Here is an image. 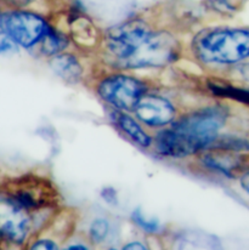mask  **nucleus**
Returning <instances> with one entry per match:
<instances>
[{
    "label": "nucleus",
    "instance_id": "21",
    "mask_svg": "<svg viewBox=\"0 0 249 250\" xmlns=\"http://www.w3.org/2000/svg\"><path fill=\"white\" fill-rule=\"evenodd\" d=\"M0 31H1V12H0Z\"/></svg>",
    "mask_w": 249,
    "mask_h": 250
},
{
    "label": "nucleus",
    "instance_id": "4",
    "mask_svg": "<svg viewBox=\"0 0 249 250\" xmlns=\"http://www.w3.org/2000/svg\"><path fill=\"white\" fill-rule=\"evenodd\" d=\"M34 212L21 203L9 189H0V238L21 246L32 233Z\"/></svg>",
    "mask_w": 249,
    "mask_h": 250
},
{
    "label": "nucleus",
    "instance_id": "10",
    "mask_svg": "<svg viewBox=\"0 0 249 250\" xmlns=\"http://www.w3.org/2000/svg\"><path fill=\"white\" fill-rule=\"evenodd\" d=\"M42 50L46 55H57L67 46V39L62 34L57 33L52 28H48L45 36L42 39Z\"/></svg>",
    "mask_w": 249,
    "mask_h": 250
},
{
    "label": "nucleus",
    "instance_id": "5",
    "mask_svg": "<svg viewBox=\"0 0 249 250\" xmlns=\"http://www.w3.org/2000/svg\"><path fill=\"white\" fill-rule=\"evenodd\" d=\"M49 26L39 15L28 11L1 12V31L19 46H34L45 36Z\"/></svg>",
    "mask_w": 249,
    "mask_h": 250
},
{
    "label": "nucleus",
    "instance_id": "14",
    "mask_svg": "<svg viewBox=\"0 0 249 250\" xmlns=\"http://www.w3.org/2000/svg\"><path fill=\"white\" fill-rule=\"evenodd\" d=\"M17 46H19V45L12 41L5 32L0 31V56L16 52Z\"/></svg>",
    "mask_w": 249,
    "mask_h": 250
},
{
    "label": "nucleus",
    "instance_id": "16",
    "mask_svg": "<svg viewBox=\"0 0 249 250\" xmlns=\"http://www.w3.org/2000/svg\"><path fill=\"white\" fill-rule=\"evenodd\" d=\"M241 187H242L247 193H249V171L246 172V174L241 177Z\"/></svg>",
    "mask_w": 249,
    "mask_h": 250
},
{
    "label": "nucleus",
    "instance_id": "6",
    "mask_svg": "<svg viewBox=\"0 0 249 250\" xmlns=\"http://www.w3.org/2000/svg\"><path fill=\"white\" fill-rule=\"evenodd\" d=\"M146 86L134 77L113 74L104 78L98 86L104 101L122 111H134L139 100L145 95Z\"/></svg>",
    "mask_w": 249,
    "mask_h": 250
},
{
    "label": "nucleus",
    "instance_id": "2",
    "mask_svg": "<svg viewBox=\"0 0 249 250\" xmlns=\"http://www.w3.org/2000/svg\"><path fill=\"white\" fill-rule=\"evenodd\" d=\"M228 113L221 106H211L184 116L156 137V149L162 156L184 158L207 149L218 139Z\"/></svg>",
    "mask_w": 249,
    "mask_h": 250
},
{
    "label": "nucleus",
    "instance_id": "11",
    "mask_svg": "<svg viewBox=\"0 0 249 250\" xmlns=\"http://www.w3.org/2000/svg\"><path fill=\"white\" fill-rule=\"evenodd\" d=\"M215 94L220 95L224 97H230V99L237 100V101L245 102L249 104V90L240 89L235 86H228V85H214L211 86Z\"/></svg>",
    "mask_w": 249,
    "mask_h": 250
},
{
    "label": "nucleus",
    "instance_id": "15",
    "mask_svg": "<svg viewBox=\"0 0 249 250\" xmlns=\"http://www.w3.org/2000/svg\"><path fill=\"white\" fill-rule=\"evenodd\" d=\"M57 244L51 239H39L31 246V249H56Z\"/></svg>",
    "mask_w": 249,
    "mask_h": 250
},
{
    "label": "nucleus",
    "instance_id": "18",
    "mask_svg": "<svg viewBox=\"0 0 249 250\" xmlns=\"http://www.w3.org/2000/svg\"><path fill=\"white\" fill-rule=\"evenodd\" d=\"M146 247L141 243H129L124 246V249H145Z\"/></svg>",
    "mask_w": 249,
    "mask_h": 250
},
{
    "label": "nucleus",
    "instance_id": "19",
    "mask_svg": "<svg viewBox=\"0 0 249 250\" xmlns=\"http://www.w3.org/2000/svg\"><path fill=\"white\" fill-rule=\"evenodd\" d=\"M213 2L219 5H225V6H231V2L230 0H211Z\"/></svg>",
    "mask_w": 249,
    "mask_h": 250
},
{
    "label": "nucleus",
    "instance_id": "1",
    "mask_svg": "<svg viewBox=\"0 0 249 250\" xmlns=\"http://www.w3.org/2000/svg\"><path fill=\"white\" fill-rule=\"evenodd\" d=\"M106 50L122 68L162 67L176 60L179 46L166 32H154L145 22L130 21L107 33Z\"/></svg>",
    "mask_w": 249,
    "mask_h": 250
},
{
    "label": "nucleus",
    "instance_id": "8",
    "mask_svg": "<svg viewBox=\"0 0 249 250\" xmlns=\"http://www.w3.org/2000/svg\"><path fill=\"white\" fill-rule=\"evenodd\" d=\"M50 66L52 71L67 83H78L83 76V67L73 55H55L50 61Z\"/></svg>",
    "mask_w": 249,
    "mask_h": 250
},
{
    "label": "nucleus",
    "instance_id": "7",
    "mask_svg": "<svg viewBox=\"0 0 249 250\" xmlns=\"http://www.w3.org/2000/svg\"><path fill=\"white\" fill-rule=\"evenodd\" d=\"M134 112L140 121L149 126H163L173 123L175 108L170 101L158 95H144Z\"/></svg>",
    "mask_w": 249,
    "mask_h": 250
},
{
    "label": "nucleus",
    "instance_id": "20",
    "mask_svg": "<svg viewBox=\"0 0 249 250\" xmlns=\"http://www.w3.org/2000/svg\"><path fill=\"white\" fill-rule=\"evenodd\" d=\"M68 249H86V248L83 246H71L68 247Z\"/></svg>",
    "mask_w": 249,
    "mask_h": 250
},
{
    "label": "nucleus",
    "instance_id": "9",
    "mask_svg": "<svg viewBox=\"0 0 249 250\" xmlns=\"http://www.w3.org/2000/svg\"><path fill=\"white\" fill-rule=\"evenodd\" d=\"M114 119H116V123L133 140L134 142H136L138 145L143 147H148L151 145L152 140L151 137L146 134L143 130V127L139 125L138 122L134 121L130 116L125 113H121V112H117L114 113Z\"/></svg>",
    "mask_w": 249,
    "mask_h": 250
},
{
    "label": "nucleus",
    "instance_id": "17",
    "mask_svg": "<svg viewBox=\"0 0 249 250\" xmlns=\"http://www.w3.org/2000/svg\"><path fill=\"white\" fill-rule=\"evenodd\" d=\"M240 73H241V76H242V78L249 83V63L243 64V66L241 67Z\"/></svg>",
    "mask_w": 249,
    "mask_h": 250
},
{
    "label": "nucleus",
    "instance_id": "3",
    "mask_svg": "<svg viewBox=\"0 0 249 250\" xmlns=\"http://www.w3.org/2000/svg\"><path fill=\"white\" fill-rule=\"evenodd\" d=\"M193 50L204 63H237L249 57V31L219 28L204 32L196 38Z\"/></svg>",
    "mask_w": 249,
    "mask_h": 250
},
{
    "label": "nucleus",
    "instance_id": "12",
    "mask_svg": "<svg viewBox=\"0 0 249 250\" xmlns=\"http://www.w3.org/2000/svg\"><path fill=\"white\" fill-rule=\"evenodd\" d=\"M109 225L108 221L104 219H98L91 224L90 231H89V236L93 243L98 244L101 243L108 234Z\"/></svg>",
    "mask_w": 249,
    "mask_h": 250
},
{
    "label": "nucleus",
    "instance_id": "13",
    "mask_svg": "<svg viewBox=\"0 0 249 250\" xmlns=\"http://www.w3.org/2000/svg\"><path fill=\"white\" fill-rule=\"evenodd\" d=\"M131 219L133 221L138 225L140 229H145L146 232H151V233H154V232H158L161 229V226H159V222L154 219H146L144 216V214L141 212L140 209L135 210L131 215Z\"/></svg>",
    "mask_w": 249,
    "mask_h": 250
}]
</instances>
